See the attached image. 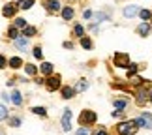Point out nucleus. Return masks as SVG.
Returning <instances> with one entry per match:
<instances>
[{
  "mask_svg": "<svg viewBox=\"0 0 152 135\" xmlns=\"http://www.w3.org/2000/svg\"><path fill=\"white\" fill-rule=\"evenodd\" d=\"M137 128H145V130H152V113H141V116L133 118Z\"/></svg>",
  "mask_w": 152,
  "mask_h": 135,
  "instance_id": "39448f33",
  "label": "nucleus"
},
{
  "mask_svg": "<svg viewBox=\"0 0 152 135\" xmlns=\"http://www.w3.org/2000/svg\"><path fill=\"white\" fill-rule=\"evenodd\" d=\"M8 36H10L11 39H17V38H19V28L10 26V28H8Z\"/></svg>",
  "mask_w": 152,
  "mask_h": 135,
  "instance_id": "a878e982",
  "label": "nucleus"
},
{
  "mask_svg": "<svg viewBox=\"0 0 152 135\" xmlns=\"http://www.w3.org/2000/svg\"><path fill=\"white\" fill-rule=\"evenodd\" d=\"M13 26H15V28H25V26H26V21H25V19H21V17H19V19H15Z\"/></svg>",
  "mask_w": 152,
  "mask_h": 135,
  "instance_id": "f704fd0d",
  "label": "nucleus"
},
{
  "mask_svg": "<svg viewBox=\"0 0 152 135\" xmlns=\"http://www.w3.org/2000/svg\"><path fill=\"white\" fill-rule=\"evenodd\" d=\"M113 64H115V68L128 69V66H130V55H128V53H115L113 55Z\"/></svg>",
  "mask_w": 152,
  "mask_h": 135,
  "instance_id": "7ed1b4c3",
  "label": "nucleus"
},
{
  "mask_svg": "<svg viewBox=\"0 0 152 135\" xmlns=\"http://www.w3.org/2000/svg\"><path fill=\"white\" fill-rule=\"evenodd\" d=\"M15 42V47L19 51H26L28 49V38H25V36H19L17 39H13Z\"/></svg>",
  "mask_w": 152,
  "mask_h": 135,
  "instance_id": "1a4fd4ad",
  "label": "nucleus"
},
{
  "mask_svg": "<svg viewBox=\"0 0 152 135\" xmlns=\"http://www.w3.org/2000/svg\"><path fill=\"white\" fill-rule=\"evenodd\" d=\"M39 72H42L43 75H47V77H49V75H53L55 68H53V64H51V62H43L42 66H39Z\"/></svg>",
  "mask_w": 152,
  "mask_h": 135,
  "instance_id": "4468645a",
  "label": "nucleus"
},
{
  "mask_svg": "<svg viewBox=\"0 0 152 135\" xmlns=\"http://www.w3.org/2000/svg\"><path fill=\"white\" fill-rule=\"evenodd\" d=\"M83 17H85V19H88V17H92V11H90V9H85V11H83Z\"/></svg>",
  "mask_w": 152,
  "mask_h": 135,
  "instance_id": "58836bf2",
  "label": "nucleus"
},
{
  "mask_svg": "<svg viewBox=\"0 0 152 135\" xmlns=\"http://www.w3.org/2000/svg\"><path fill=\"white\" fill-rule=\"evenodd\" d=\"M43 6L47 8L49 13H56V11H60V9H62L60 0H43Z\"/></svg>",
  "mask_w": 152,
  "mask_h": 135,
  "instance_id": "6e6552de",
  "label": "nucleus"
},
{
  "mask_svg": "<svg viewBox=\"0 0 152 135\" xmlns=\"http://www.w3.org/2000/svg\"><path fill=\"white\" fill-rule=\"evenodd\" d=\"M137 13H139V8H137V6H126V8H124V17H128V19L135 17Z\"/></svg>",
  "mask_w": 152,
  "mask_h": 135,
  "instance_id": "f8f14e48",
  "label": "nucleus"
},
{
  "mask_svg": "<svg viewBox=\"0 0 152 135\" xmlns=\"http://www.w3.org/2000/svg\"><path fill=\"white\" fill-rule=\"evenodd\" d=\"M6 118H8V109H6L2 103H0V122L6 120Z\"/></svg>",
  "mask_w": 152,
  "mask_h": 135,
  "instance_id": "72a5a7b5",
  "label": "nucleus"
},
{
  "mask_svg": "<svg viewBox=\"0 0 152 135\" xmlns=\"http://www.w3.org/2000/svg\"><path fill=\"white\" fill-rule=\"evenodd\" d=\"M73 36L75 38H83L85 36V26L81 25V23H77V25L73 26Z\"/></svg>",
  "mask_w": 152,
  "mask_h": 135,
  "instance_id": "412c9836",
  "label": "nucleus"
},
{
  "mask_svg": "<svg viewBox=\"0 0 152 135\" xmlns=\"http://www.w3.org/2000/svg\"><path fill=\"white\" fill-rule=\"evenodd\" d=\"M6 66H8V60H6V56L0 55V69H4Z\"/></svg>",
  "mask_w": 152,
  "mask_h": 135,
  "instance_id": "4c0bfd02",
  "label": "nucleus"
},
{
  "mask_svg": "<svg viewBox=\"0 0 152 135\" xmlns=\"http://www.w3.org/2000/svg\"><path fill=\"white\" fill-rule=\"evenodd\" d=\"M98 122V115L92 109H83V113L79 115V126L81 128H90Z\"/></svg>",
  "mask_w": 152,
  "mask_h": 135,
  "instance_id": "f03ea898",
  "label": "nucleus"
},
{
  "mask_svg": "<svg viewBox=\"0 0 152 135\" xmlns=\"http://www.w3.org/2000/svg\"><path fill=\"white\" fill-rule=\"evenodd\" d=\"M69 130H72V111L64 109V113H62V131L68 133Z\"/></svg>",
  "mask_w": 152,
  "mask_h": 135,
  "instance_id": "0eeeda50",
  "label": "nucleus"
},
{
  "mask_svg": "<svg viewBox=\"0 0 152 135\" xmlns=\"http://www.w3.org/2000/svg\"><path fill=\"white\" fill-rule=\"evenodd\" d=\"M32 113L38 115V116H42V118H47V109H45V107H32Z\"/></svg>",
  "mask_w": 152,
  "mask_h": 135,
  "instance_id": "b1692460",
  "label": "nucleus"
},
{
  "mask_svg": "<svg viewBox=\"0 0 152 135\" xmlns=\"http://www.w3.org/2000/svg\"><path fill=\"white\" fill-rule=\"evenodd\" d=\"M10 101L13 103V105H23V96H21V92H19V90H13V92H11V96H10Z\"/></svg>",
  "mask_w": 152,
  "mask_h": 135,
  "instance_id": "2eb2a0df",
  "label": "nucleus"
},
{
  "mask_svg": "<svg viewBox=\"0 0 152 135\" xmlns=\"http://www.w3.org/2000/svg\"><path fill=\"white\" fill-rule=\"evenodd\" d=\"M73 15H75V9H73V8H69V6L62 8V19H64V21H72Z\"/></svg>",
  "mask_w": 152,
  "mask_h": 135,
  "instance_id": "ddd939ff",
  "label": "nucleus"
},
{
  "mask_svg": "<svg viewBox=\"0 0 152 135\" xmlns=\"http://www.w3.org/2000/svg\"><path fill=\"white\" fill-rule=\"evenodd\" d=\"M92 135H109V131H107L105 126H100V128H96V130L92 131Z\"/></svg>",
  "mask_w": 152,
  "mask_h": 135,
  "instance_id": "c756f323",
  "label": "nucleus"
},
{
  "mask_svg": "<svg viewBox=\"0 0 152 135\" xmlns=\"http://www.w3.org/2000/svg\"><path fill=\"white\" fill-rule=\"evenodd\" d=\"M79 43H81V47H83V49H92V47H94L92 39H90V38H86V36L79 38Z\"/></svg>",
  "mask_w": 152,
  "mask_h": 135,
  "instance_id": "aec40b11",
  "label": "nucleus"
},
{
  "mask_svg": "<svg viewBox=\"0 0 152 135\" xmlns=\"http://www.w3.org/2000/svg\"><path fill=\"white\" fill-rule=\"evenodd\" d=\"M128 81H130V85L132 86H143V77H139V75L135 73V75H130V77H128Z\"/></svg>",
  "mask_w": 152,
  "mask_h": 135,
  "instance_id": "a211bd4d",
  "label": "nucleus"
},
{
  "mask_svg": "<svg viewBox=\"0 0 152 135\" xmlns=\"http://www.w3.org/2000/svg\"><path fill=\"white\" fill-rule=\"evenodd\" d=\"M107 19H111L109 13H96V23H103V21H107Z\"/></svg>",
  "mask_w": 152,
  "mask_h": 135,
  "instance_id": "7c9ffc66",
  "label": "nucleus"
},
{
  "mask_svg": "<svg viewBox=\"0 0 152 135\" xmlns=\"http://www.w3.org/2000/svg\"><path fill=\"white\" fill-rule=\"evenodd\" d=\"M10 126H11V128H19V126H21V118H17V116L10 118Z\"/></svg>",
  "mask_w": 152,
  "mask_h": 135,
  "instance_id": "c9c22d12",
  "label": "nucleus"
},
{
  "mask_svg": "<svg viewBox=\"0 0 152 135\" xmlns=\"http://www.w3.org/2000/svg\"><path fill=\"white\" fill-rule=\"evenodd\" d=\"M137 124L133 120H122L115 126V133L116 135H135L137 133Z\"/></svg>",
  "mask_w": 152,
  "mask_h": 135,
  "instance_id": "f257e3e1",
  "label": "nucleus"
},
{
  "mask_svg": "<svg viewBox=\"0 0 152 135\" xmlns=\"http://www.w3.org/2000/svg\"><path fill=\"white\" fill-rule=\"evenodd\" d=\"M62 45H64V49H73V45H72V42H64Z\"/></svg>",
  "mask_w": 152,
  "mask_h": 135,
  "instance_id": "ea45409f",
  "label": "nucleus"
},
{
  "mask_svg": "<svg viewBox=\"0 0 152 135\" xmlns=\"http://www.w3.org/2000/svg\"><path fill=\"white\" fill-rule=\"evenodd\" d=\"M15 11H17V6H15V4H6L4 9H2V15H4V17H13Z\"/></svg>",
  "mask_w": 152,
  "mask_h": 135,
  "instance_id": "9b49d317",
  "label": "nucleus"
},
{
  "mask_svg": "<svg viewBox=\"0 0 152 135\" xmlns=\"http://www.w3.org/2000/svg\"><path fill=\"white\" fill-rule=\"evenodd\" d=\"M32 55H34V58H38V60H42V58H43L42 47H34V53H32Z\"/></svg>",
  "mask_w": 152,
  "mask_h": 135,
  "instance_id": "473e14b6",
  "label": "nucleus"
},
{
  "mask_svg": "<svg viewBox=\"0 0 152 135\" xmlns=\"http://www.w3.org/2000/svg\"><path fill=\"white\" fill-rule=\"evenodd\" d=\"M36 28H34V26H25V28H23V36H25V38H32V36H36Z\"/></svg>",
  "mask_w": 152,
  "mask_h": 135,
  "instance_id": "5701e85b",
  "label": "nucleus"
},
{
  "mask_svg": "<svg viewBox=\"0 0 152 135\" xmlns=\"http://www.w3.org/2000/svg\"><path fill=\"white\" fill-rule=\"evenodd\" d=\"M150 23H152V19H150Z\"/></svg>",
  "mask_w": 152,
  "mask_h": 135,
  "instance_id": "79ce46f5",
  "label": "nucleus"
},
{
  "mask_svg": "<svg viewBox=\"0 0 152 135\" xmlns=\"http://www.w3.org/2000/svg\"><path fill=\"white\" fill-rule=\"evenodd\" d=\"M34 2H36V0H23L19 8H21V9H30L32 6H34Z\"/></svg>",
  "mask_w": 152,
  "mask_h": 135,
  "instance_id": "c85d7f7f",
  "label": "nucleus"
},
{
  "mask_svg": "<svg viewBox=\"0 0 152 135\" xmlns=\"http://www.w3.org/2000/svg\"><path fill=\"white\" fill-rule=\"evenodd\" d=\"M60 94H62V99H72L75 96V90L72 86H60Z\"/></svg>",
  "mask_w": 152,
  "mask_h": 135,
  "instance_id": "9d476101",
  "label": "nucleus"
},
{
  "mask_svg": "<svg viewBox=\"0 0 152 135\" xmlns=\"http://www.w3.org/2000/svg\"><path fill=\"white\" fill-rule=\"evenodd\" d=\"M86 88H88V83H86V81H85V79H81V81H79V83H77V85H75V88H73V90H75V94H77V92H85Z\"/></svg>",
  "mask_w": 152,
  "mask_h": 135,
  "instance_id": "4be33fe9",
  "label": "nucleus"
},
{
  "mask_svg": "<svg viewBox=\"0 0 152 135\" xmlns=\"http://www.w3.org/2000/svg\"><path fill=\"white\" fill-rule=\"evenodd\" d=\"M137 34H139V36H148V34H150V25H148V23H141V25H139L137 26Z\"/></svg>",
  "mask_w": 152,
  "mask_h": 135,
  "instance_id": "dca6fc26",
  "label": "nucleus"
},
{
  "mask_svg": "<svg viewBox=\"0 0 152 135\" xmlns=\"http://www.w3.org/2000/svg\"><path fill=\"white\" fill-rule=\"evenodd\" d=\"M8 64H10V68L19 69V68L23 66V58H21V56H11L10 60H8Z\"/></svg>",
  "mask_w": 152,
  "mask_h": 135,
  "instance_id": "f3484780",
  "label": "nucleus"
},
{
  "mask_svg": "<svg viewBox=\"0 0 152 135\" xmlns=\"http://www.w3.org/2000/svg\"><path fill=\"white\" fill-rule=\"evenodd\" d=\"M77 135H92V133H90L88 128H79V130H77Z\"/></svg>",
  "mask_w": 152,
  "mask_h": 135,
  "instance_id": "e433bc0d",
  "label": "nucleus"
},
{
  "mask_svg": "<svg viewBox=\"0 0 152 135\" xmlns=\"http://www.w3.org/2000/svg\"><path fill=\"white\" fill-rule=\"evenodd\" d=\"M25 72H26V75H36L38 73V68L34 66V64H26V66H25Z\"/></svg>",
  "mask_w": 152,
  "mask_h": 135,
  "instance_id": "bb28decb",
  "label": "nucleus"
},
{
  "mask_svg": "<svg viewBox=\"0 0 152 135\" xmlns=\"http://www.w3.org/2000/svg\"><path fill=\"white\" fill-rule=\"evenodd\" d=\"M137 72H139V66L133 64V62H130V66H128V77H130V75H135Z\"/></svg>",
  "mask_w": 152,
  "mask_h": 135,
  "instance_id": "cd10ccee",
  "label": "nucleus"
},
{
  "mask_svg": "<svg viewBox=\"0 0 152 135\" xmlns=\"http://www.w3.org/2000/svg\"><path fill=\"white\" fill-rule=\"evenodd\" d=\"M137 15L141 17L143 21H150V19H152V11H150V9H139Z\"/></svg>",
  "mask_w": 152,
  "mask_h": 135,
  "instance_id": "393cba45",
  "label": "nucleus"
},
{
  "mask_svg": "<svg viewBox=\"0 0 152 135\" xmlns=\"http://www.w3.org/2000/svg\"><path fill=\"white\" fill-rule=\"evenodd\" d=\"M135 103L139 105V107H143L145 103L148 101V88L147 86H137V94H135Z\"/></svg>",
  "mask_w": 152,
  "mask_h": 135,
  "instance_id": "423d86ee",
  "label": "nucleus"
},
{
  "mask_svg": "<svg viewBox=\"0 0 152 135\" xmlns=\"http://www.w3.org/2000/svg\"><path fill=\"white\" fill-rule=\"evenodd\" d=\"M111 115H113V118H124L126 113H124V109H115Z\"/></svg>",
  "mask_w": 152,
  "mask_h": 135,
  "instance_id": "2f4dec72",
  "label": "nucleus"
},
{
  "mask_svg": "<svg viewBox=\"0 0 152 135\" xmlns=\"http://www.w3.org/2000/svg\"><path fill=\"white\" fill-rule=\"evenodd\" d=\"M128 103H130V98H126V99H115L113 105H115V109H126L128 107Z\"/></svg>",
  "mask_w": 152,
  "mask_h": 135,
  "instance_id": "6ab92c4d",
  "label": "nucleus"
},
{
  "mask_svg": "<svg viewBox=\"0 0 152 135\" xmlns=\"http://www.w3.org/2000/svg\"><path fill=\"white\" fill-rule=\"evenodd\" d=\"M148 101H152V86L148 88Z\"/></svg>",
  "mask_w": 152,
  "mask_h": 135,
  "instance_id": "a19ab883",
  "label": "nucleus"
},
{
  "mask_svg": "<svg viewBox=\"0 0 152 135\" xmlns=\"http://www.w3.org/2000/svg\"><path fill=\"white\" fill-rule=\"evenodd\" d=\"M62 86V77L58 73H53L47 77V81H45V88H47L49 92H55V90H60Z\"/></svg>",
  "mask_w": 152,
  "mask_h": 135,
  "instance_id": "20e7f679",
  "label": "nucleus"
}]
</instances>
